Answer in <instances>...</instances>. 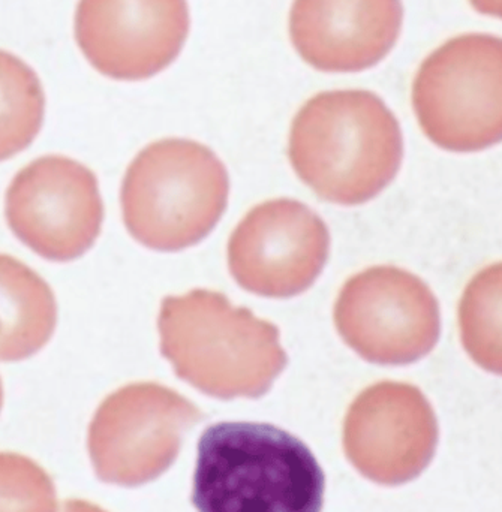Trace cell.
<instances>
[{
    "instance_id": "6da1fadb",
    "label": "cell",
    "mask_w": 502,
    "mask_h": 512,
    "mask_svg": "<svg viewBox=\"0 0 502 512\" xmlns=\"http://www.w3.org/2000/svg\"><path fill=\"white\" fill-rule=\"evenodd\" d=\"M291 164L318 197L359 206L390 185L404 158L395 114L368 90H333L309 99L294 117Z\"/></svg>"
},
{
    "instance_id": "7a4b0ae2",
    "label": "cell",
    "mask_w": 502,
    "mask_h": 512,
    "mask_svg": "<svg viewBox=\"0 0 502 512\" xmlns=\"http://www.w3.org/2000/svg\"><path fill=\"white\" fill-rule=\"evenodd\" d=\"M324 490L308 445L272 424H213L198 441V512H321Z\"/></svg>"
},
{
    "instance_id": "3957f363",
    "label": "cell",
    "mask_w": 502,
    "mask_h": 512,
    "mask_svg": "<svg viewBox=\"0 0 502 512\" xmlns=\"http://www.w3.org/2000/svg\"><path fill=\"white\" fill-rule=\"evenodd\" d=\"M158 325L177 376L209 396H263L287 366L278 328L219 292L165 298Z\"/></svg>"
},
{
    "instance_id": "277c9868",
    "label": "cell",
    "mask_w": 502,
    "mask_h": 512,
    "mask_svg": "<svg viewBox=\"0 0 502 512\" xmlns=\"http://www.w3.org/2000/svg\"><path fill=\"white\" fill-rule=\"evenodd\" d=\"M228 189L227 170L212 150L195 141H158L138 153L126 171L123 221L146 248L182 251L216 227Z\"/></svg>"
},
{
    "instance_id": "5b68a950",
    "label": "cell",
    "mask_w": 502,
    "mask_h": 512,
    "mask_svg": "<svg viewBox=\"0 0 502 512\" xmlns=\"http://www.w3.org/2000/svg\"><path fill=\"white\" fill-rule=\"evenodd\" d=\"M413 107L426 137L441 149L480 152L502 141V38L456 36L420 66Z\"/></svg>"
},
{
    "instance_id": "8992f818",
    "label": "cell",
    "mask_w": 502,
    "mask_h": 512,
    "mask_svg": "<svg viewBox=\"0 0 502 512\" xmlns=\"http://www.w3.org/2000/svg\"><path fill=\"white\" fill-rule=\"evenodd\" d=\"M203 414L162 385L132 384L108 396L89 427V454L105 483L134 487L170 468Z\"/></svg>"
},
{
    "instance_id": "52a82bcc",
    "label": "cell",
    "mask_w": 502,
    "mask_h": 512,
    "mask_svg": "<svg viewBox=\"0 0 502 512\" xmlns=\"http://www.w3.org/2000/svg\"><path fill=\"white\" fill-rule=\"evenodd\" d=\"M344 342L369 363L405 366L425 358L441 334L440 304L416 274L368 268L351 277L335 306Z\"/></svg>"
},
{
    "instance_id": "ba28073f",
    "label": "cell",
    "mask_w": 502,
    "mask_h": 512,
    "mask_svg": "<svg viewBox=\"0 0 502 512\" xmlns=\"http://www.w3.org/2000/svg\"><path fill=\"white\" fill-rule=\"evenodd\" d=\"M5 216L14 236L42 258H80L98 239L104 221L98 180L74 159L42 156L12 179Z\"/></svg>"
},
{
    "instance_id": "9c48e42d",
    "label": "cell",
    "mask_w": 502,
    "mask_h": 512,
    "mask_svg": "<svg viewBox=\"0 0 502 512\" xmlns=\"http://www.w3.org/2000/svg\"><path fill=\"white\" fill-rule=\"evenodd\" d=\"M329 248L326 224L306 204L267 201L251 210L234 231L228 264L246 291L288 298L302 294L320 276Z\"/></svg>"
},
{
    "instance_id": "30bf717a",
    "label": "cell",
    "mask_w": 502,
    "mask_h": 512,
    "mask_svg": "<svg viewBox=\"0 0 502 512\" xmlns=\"http://www.w3.org/2000/svg\"><path fill=\"white\" fill-rule=\"evenodd\" d=\"M189 24L188 0H80L75 39L105 77L146 80L177 59Z\"/></svg>"
},
{
    "instance_id": "8fae6325",
    "label": "cell",
    "mask_w": 502,
    "mask_h": 512,
    "mask_svg": "<svg viewBox=\"0 0 502 512\" xmlns=\"http://www.w3.org/2000/svg\"><path fill=\"white\" fill-rule=\"evenodd\" d=\"M440 439L437 415L425 394L404 382L363 391L345 420V448L353 465L383 486H402L431 465Z\"/></svg>"
},
{
    "instance_id": "7c38bea8",
    "label": "cell",
    "mask_w": 502,
    "mask_h": 512,
    "mask_svg": "<svg viewBox=\"0 0 502 512\" xmlns=\"http://www.w3.org/2000/svg\"><path fill=\"white\" fill-rule=\"evenodd\" d=\"M402 23V0H294L290 36L312 68L359 72L392 51Z\"/></svg>"
},
{
    "instance_id": "4fadbf2b",
    "label": "cell",
    "mask_w": 502,
    "mask_h": 512,
    "mask_svg": "<svg viewBox=\"0 0 502 512\" xmlns=\"http://www.w3.org/2000/svg\"><path fill=\"white\" fill-rule=\"evenodd\" d=\"M57 304L48 283L18 259L0 254V361H23L53 336Z\"/></svg>"
},
{
    "instance_id": "5bb4252c",
    "label": "cell",
    "mask_w": 502,
    "mask_h": 512,
    "mask_svg": "<svg viewBox=\"0 0 502 512\" xmlns=\"http://www.w3.org/2000/svg\"><path fill=\"white\" fill-rule=\"evenodd\" d=\"M462 345L486 372L502 376V262L476 274L459 303Z\"/></svg>"
},
{
    "instance_id": "9a60e30c",
    "label": "cell",
    "mask_w": 502,
    "mask_h": 512,
    "mask_svg": "<svg viewBox=\"0 0 502 512\" xmlns=\"http://www.w3.org/2000/svg\"><path fill=\"white\" fill-rule=\"evenodd\" d=\"M41 81L20 57L0 50V162L23 152L44 122Z\"/></svg>"
},
{
    "instance_id": "2e32d148",
    "label": "cell",
    "mask_w": 502,
    "mask_h": 512,
    "mask_svg": "<svg viewBox=\"0 0 502 512\" xmlns=\"http://www.w3.org/2000/svg\"><path fill=\"white\" fill-rule=\"evenodd\" d=\"M0 512H56V487L29 457L0 453Z\"/></svg>"
},
{
    "instance_id": "e0dca14e",
    "label": "cell",
    "mask_w": 502,
    "mask_h": 512,
    "mask_svg": "<svg viewBox=\"0 0 502 512\" xmlns=\"http://www.w3.org/2000/svg\"><path fill=\"white\" fill-rule=\"evenodd\" d=\"M470 3L480 14L502 20V0H470Z\"/></svg>"
},
{
    "instance_id": "ac0fdd59",
    "label": "cell",
    "mask_w": 502,
    "mask_h": 512,
    "mask_svg": "<svg viewBox=\"0 0 502 512\" xmlns=\"http://www.w3.org/2000/svg\"><path fill=\"white\" fill-rule=\"evenodd\" d=\"M60 512H107L102 508L96 507V505L90 504L87 501H78V499H72V501H66L63 504L62 511Z\"/></svg>"
},
{
    "instance_id": "d6986e66",
    "label": "cell",
    "mask_w": 502,
    "mask_h": 512,
    "mask_svg": "<svg viewBox=\"0 0 502 512\" xmlns=\"http://www.w3.org/2000/svg\"><path fill=\"white\" fill-rule=\"evenodd\" d=\"M2 403H3V388H2V381H0V409H2Z\"/></svg>"
}]
</instances>
